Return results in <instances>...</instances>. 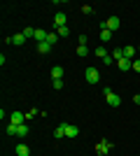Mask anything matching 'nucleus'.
I'll return each mask as SVG.
<instances>
[{"label":"nucleus","mask_w":140,"mask_h":156,"mask_svg":"<svg viewBox=\"0 0 140 156\" xmlns=\"http://www.w3.org/2000/svg\"><path fill=\"white\" fill-rule=\"evenodd\" d=\"M103 93H105V100H107V105H110V107H119L121 98L117 96V93H114L110 86H105V89H103Z\"/></svg>","instance_id":"1"},{"label":"nucleus","mask_w":140,"mask_h":156,"mask_svg":"<svg viewBox=\"0 0 140 156\" xmlns=\"http://www.w3.org/2000/svg\"><path fill=\"white\" fill-rule=\"evenodd\" d=\"M84 77H87V82H89V84H98V82H100L98 68H87V70H84Z\"/></svg>","instance_id":"2"},{"label":"nucleus","mask_w":140,"mask_h":156,"mask_svg":"<svg viewBox=\"0 0 140 156\" xmlns=\"http://www.w3.org/2000/svg\"><path fill=\"white\" fill-rule=\"evenodd\" d=\"M98 28H107L110 33H114V30H119V19H117V16H110L105 23H98Z\"/></svg>","instance_id":"3"},{"label":"nucleus","mask_w":140,"mask_h":156,"mask_svg":"<svg viewBox=\"0 0 140 156\" xmlns=\"http://www.w3.org/2000/svg\"><path fill=\"white\" fill-rule=\"evenodd\" d=\"M110 149H112V142H110V140H100V142L96 144V151H98L100 156H107Z\"/></svg>","instance_id":"4"},{"label":"nucleus","mask_w":140,"mask_h":156,"mask_svg":"<svg viewBox=\"0 0 140 156\" xmlns=\"http://www.w3.org/2000/svg\"><path fill=\"white\" fill-rule=\"evenodd\" d=\"M117 68H119L121 72H126V70H131V68H133V61H128L126 56H124L121 61H117Z\"/></svg>","instance_id":"5"},{"label":"nucleus","mask_w":140,"mask_h":156,"mask_svg":"<svg viewBox=\"0 0 140 156\" xmlns=\"http://www.w3.org/2000/svg\"><path fill=\"white\" fill-rule=\"evenodd\" d=\"M23 114H21V112H12V117H9V124H14V126H21L23 124Z\"/></svg>","instance_id":"6"},{"label":"nucleus","mask_w":140,"mask_h":156,"mask_svg":"<svg viewBox=\"0 0 140 156\" xmlns=\"http://www.w3.org/2000/svg\"><path fill=\"white\" fill-rule=\"evenodd\" d=\"M77 133H80V128L75 124H66V137H77Z\"/></svg>","instance_id":"7"},{"label":"nucleus","mask_w":140,"mask_h":156,"mask_svg":"<svg viewBox=\"0 0 140 156\" xmlns=\"http://www.w3.org/2000/svg\"><path fill=\"white\" fill-rule=\"evenodd\" d=\"M54 23H56V28L66 26V14H63V12H56V16H54Z\"/></svg>","instance_id":"8"},{"label":"nucleus","mask_w":140,"mask_h":156,"mask_svg":"<svg viewBox=\"0 0 140 156\" xmlns=\"http://www.w3.org/2000/svg\"><path fill=\"white\" fill-rule=\"evenodd\" d=\"M14 151H16V156H31V151H28L26 144H16V149H14Z\"/></svg>","instance_id":"9"},{"label":"nucleus","mask_w":140,"mask_h":156,"mask_svg":"<svg viewBox=\"0 0 140 156\" xmlns=\"http://www.w3.org/2000/svg\"><path fill=\"white\" fill-rule=\"evenodd\" d=\"M110 40H112V33L107 28H100V42H110Z\"/></svg>","instance_id":"10"},{"label":"nucleus","mask_w":140,"mask_h":156,"mask_svg":"<svg viewBox=\"0 0 140 156\" xmlns=\"http://www.w3.org/2000/svg\"><path fill=\"white\" fill-rule=\"evenodd\" d=\"M52 77L54 79H61V77H63V68H61V65H54V68H52Z\"/></svg>","instance_id":"11"},{"label":"nucleus","mask_w":140,"mask_h":156,"mask_svg":"<svg viewBox=\"0 0 140 156\" xmlns=\"http://www.w3.org/2000/svg\"><path fill=\"white\" fill-rule=\"evenodd\" d=\"M49 49H52L49 42H38V51H40V54H49Z\"/></svg>","instance_id":"12"},{"label":"nucleus","mask_w":140,"mask_h":156,"mask_svg":"<svg viewBox=\"0 0 140 156\" xmlns=\"http://www.w3.org/2000/svg\"><path fill=\"white\" fill-rule=\"evenodd\" d=\"M47 35H49V33L42 30V28H40V30H35V40H38V42H47Z\"/></svg>","instance_id":"13"},{"label":"nucleus","mask_w":140,"mask_h":156,"mask_svg":"<svg viewBox=\"0 0 140 156\" xmlns=\"http://www.w3.org/2000/svg\"><path fill=\"white\" fill-rule=\"evenodd\" d=\"M124 56H126L128 61H133V56H135V47H124Z\"/></svg>","instance_id":"14"},{"label":"nucleus","mask_w":140,"mask_h":156,"mask_svg":"<svg viewBox=\"0 0 140 156\" xmlns=\"http://www.w3.org/2000/svg\"><path fill=\"white\" fill-rule=\"evenodd\" d=\"M54 137H59V140H61V137H66V124H61L59 128L54 130Z\"/></svg>","instance_id":"15"},{"label":"nucleus","mask_w":140,"mask_h":156,"mask_svg":"<svg viewBox=\"0 0 140 156\" xmlns=\"http://www.w3.org/2000/svg\"><path fill=\"white\" fill-rule=\"evenodd\" d=\"M112 58L114 61H121V58H124V49H121V47H117V49L112 51Z\"/></svg>","instance_id":"16"},{"label":"nucleus","mask_w":140,"mask_h":156,"mask_svg":"<svg viewBox=\"0 0 140 156\" xmlns=\"http://www.w3.org/2000/svg\"><path fill=\"white\" fill-rule=\"evenodd\" d=\"M56 33H59V37H68V35H70V28L61 26V28H56Z\"/></svg>","instance_id":"17"},{"label":"nucleus","mask_w":140,"mask_h":156,"mask_svg":"<svg viewBox=\"0 0 140 156\" xmlns=\"http://www.w3.org/2000/svg\"><path fill=\"white\" fill-rule=\"evenodd\" d=\"M16 135H19V137L28 135V126H26V124H21V126H16Z\"/></svg>","instance_id":"18"},{"label":"nucleus","mask_w":140,"mask_h":156,"mask_svg":"<svg viewBox=\"0 0 140 156\" xmlns=\"http://www.w3.org/2000/svg\"><path fill=\"white\" fill-rule=\"evenodd\" d=\"M23 42H26L23 33H19V35H14V37H12V44H23Z\"/></svg>","instance_id":"19"},{"label":"nucleus","mask_w":140,"mask_h":156,"mask_svg":"<svg viewBox=\"0 0 140 156\" xmlns=\"http://www.w3.org/2000/svg\"><path fill=\"white\" fill-rule=\"evenodd\" d=\"M47 42H49V44H56V42H59V33H49V35H47Z\"/></svg>","instance_id":"20"},{"label":"nucleus","mask_w":140,"mask_h":156,"mask_svg":"<svg viewBox=\"0 0 140 156\" xmlns=\"http://www.w3.org/2000/svg\"><path fill=\"white\" fill-rule=\"evenodd\" d=\"M87 54H89V47L87 44H84V47L77 44V56H87Z\"/></svg>","instance_id":"21"},{"label":"nucleus","mask_w":140,"mask_h":156,"mask_svg":"<svg viewBox=\"0 0 140 156\" xmlns=\"http://www.w3.org/2000/svg\"><path fill=\"white\" fill-rule=\"evenodd\" d=\"M96 56H98L100 61L105 58V56H107V51H105V47H98V49H96Z\"/></svg>","instance_id":"22"},{"label":"nucleus","mask_w":140,"mask_h":156,"mask_svg":"<svg viewBox=\"0 0 140 156\" xmlns=\"http://www.w3.org/2000/svg\"><path fill=\"white\" fill-rule=\"evenodd\" d=\"M23 37H35V28H23Z\"/></svg>","instance_id":"23"},{"label":"nucleus","mask_w":140,"mask_h":156,"mask_svg":"<svg viewBox=\"0 0 140 156\" xmlns=\"http://www.w3.org/2000/svg\"><path fill=\"white\" fill-rule=\"evenodd\" d=\"M7 133H9V135H16V126H14V124H7Z\"/></svg>","instance_id":"24"},{"label":"nucleus","mask_w":140,"mask_h":156,"mask_svg":"<svg viewBox=\"0 0 140 156\" xmlns=\"http://www.w3.org/2000/svg\"><path fill=\"white\" fill-rule=\"evenodd\" d=\"M54 89H56V91H61V89H63V82H61V79H54Z\"/></svg>","instance_id":"25"},{"label":"nucleus","mask_w":140,"mask_h":156,"mask_svg":"<svg viewBox=\"0 0 140 156\" xmlns=\"http://www.w3.org/2000/svg\"><path fill=\"white\" fill-rule=\"evenodd\" d=\"M103 63H107V65H112V63H114V58H112V54H107L105 58H103Z\"/></svg>","instance_id":"26"},{"label":"nucleus","mask_w":140,"mask_h":156,"mask_svg":"<svg viewBox=\"0 0 140 156\" xmlns=\"http://www.w3.org/2000/svg\"><path fill=\"white\" fill-rule=\"evenodd\" d=\"M82 12H84V14H93V7L91 5H84V7H82Z\"/></svg>","instance_id":"27"},{"label":"nucleus","mask_w":140,"mask_h":156,"mask_svg":"<svg viewBox=\"0 0 140 156\" xmlns=\"http://www.w3.org/2000/svg\"><path fill=\"white\" fill-rule=\"evenodd\" d=\"M133 70L140 75V58H135V61H133Z\"/></svg>","instance_id":"28"},{"label":"nucleus","mask_w":140,"mask_h":156,"mask_svg":"<svg viewBox=\"0 0 140 156\" xmlns=\"http://www.w3.org/2000/svg\"><path fill=\"white\" fill-rule=\"evenodd\" d=\"M35 114H40V112H38V110H31V112H28V114H26V119H33Z\"/></svg>","instance_id":"29"},{"label":"nucleus","mask_w":140,"mask_h":156,"mask_svg":"<svg viewBox=\"0 0 140 156\" xmlns=\"http://www.w3.org/2000/svg\"><path fill=\"white\" fill-rule=\"evenodd\" d=\"M133 105H140V93H135V96H133Z\"/></svg>","instance_id":"30"},{"label":"nucleus","mask_w":140,"mask_h":156,"mask_svg":"<svg viewBox=\"0 0 140 156\" xmlns=\"http://www.w3.org/2000/svg\"><path fill=\"white\" fill-rule=\"evenodd\" d=\"M138 51H140V44H138Z\"/></svg>","instance_id":"31"}]
</instances>
